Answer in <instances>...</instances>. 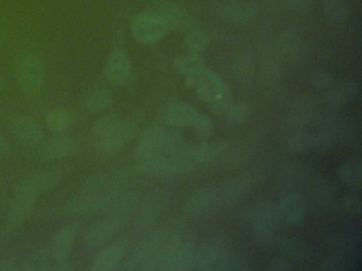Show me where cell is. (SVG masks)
Wrapping results in <instances>:
<instances>
[{"mask_svg":"<svg viewBox=\"0 0 362 271\" xmlns=\"http://www.w3.org/2000/svg\"><path fill=\"white\" fill-rule=\"evenodd\" d=\"M14 137L28 147H39L44 142L41 125L28 114H20L11 123Z\"/></svg>","mask_w":362,"mask_h":271,"instance_id":"30bf717a","label":"cell"},{"mask_svg":"<svg viewBox=\"0 0 362 271\" xmlns=\"http://www.w3.org/2000/svg\"><path fill=\"white\" fill-rule=\"evenodd\" d=\"M124 250L120 246L113 245L99 251L90 263V270L114 271L119 268L124 260Z\"/></svg>","mask_w":362,"mask_h":271,"instance_id":"4316f807","label":"cell"},{"mask_svg":"<svg viewBox=\"0 0 362 271\" xmlns=\"http://www.w3.org/2000/svg\"><path fill=\"white\" fill-rule=\"evenodd\" d=\"M343 205H344L345 209H346L347 212L351 213V215H360L362 211V201L360 191L351 190V192L347 193L344 198H343Z\"/></svg>","mask_w":362,"mask_h":271,"instance_id":"7bdbcfd3","label":"cell"},{"mask_svg":"<svg viewBox=\"0 0 362 271\" xmlns=\"http://www.w3.org/2000/svg\"><path fill=\"white\" fill-rule=\"evenodd\" d=\"M313 135L309 133L307 126L288 122L286 131V141L290 150L294 152H303L311 147Z\"/></svg>","mask_w":362,"mask_h":271,"instance_id":"f546056e","label":"cell"},{"mask_svg":"<svg viewBox=\"0 0 362 271\" xmlns=\"http://www.w3.org/2000/svg\"><path fill=\"white\" fill-rule=\"evenodd\" d=\"M358 95V87L351 80H342L326 90L323 102L330 109H338L349 103Z\"/></svg>","mask_w":362,"mask_h":271,"instance_id":"44dd1931","label":"cell"},{"mask_svg":"<svg viewBox=\"0 0 362 271\" xmlns=\"http://www.w3.org/2000/svg\"><path fill=\"white\" fill-rule=\"evenodd\" d=\"M269 268L273 271H289L292 270L293 266H292L291 260L286 258L285 255H277L270 260Z\"/></svg>","mask_w":362,"mask_h":271,"instance_id":"f6af8a7d","label":"cell"},{"mask_svg":"<svg viewBox=\"0 0 362 271\" xmlns=\"http://www.w3.org/2000/svg\"><path fill=\"white\" fill-rule=\"evenodd\" d=\"M158 13L168 25L169 29L179 32H187L192 29V16L184 6L173 0H164L158 6Z\"/></svg>","mask_w":362,"mask_h":271,"instance_id":"9a60e30c","label":"cell"},{"mask_svg":"<svg viewBox=\"0 0 362 271\" xmlns=\"http://www.w3.org/2000/svg\"><path fill=\"white\" fill-rule=\"evenodd\" d=\"M235 78L241 83H247L253 78L254 57L249 51H243L235 56L233 64Z\"/></svg>","mask_w":362,"mask_h":271,"instance_id":"836d02e7","label":"cell"},{"mask_svg":"<svg viewBox=\"0 0 362 271\" xmlns=\"http://www.w3.org/2000/svg\"><path fill=\"white\" fill-rule=\"evenodd\" d=\"M132 72V63L124 51L115 50L109 55L105 65V76L111 84L122 86Z\"/></svg>","mask_w":362,"mask_h":271,"instance_id":"4fadbf2b","label":"cell"},{"mask_svg":"<svg viewBox=\"0 0 362 271\" xmlns=\"http://www.w3.org/2000/svg\"><path fill=\"white\" fill-rule=\"evenodd\" d=\"M76 116L73 110L66 107H57L46 114V126L52 133L61 135L71 128Z\"/></svg>","mask_w":362,"mask_h":271,"instance_id":"83f0119b","label":"cell"},{"mask_svg":"<svg viewBox=\"0 0 362 271\" xmlns=\"http://www.w3.org/2000/svg\"><path fill=\"white\" fill-rule=\"evenodd\" d=\"M135 131L136 125L133 121L122 120L107 137L97 140V152L103 157L115 156L132 139Z\"/></svg>","mask_w":362,"mask_h":271,"instance_id":"52a82bcc","label":"cell"},{"mask_svg":"<svg viewBox=\"0 0 362 271\" xmlns=\"http://www.w3.org/2000/svg\"><path fill=\"white\" fill-rule=\"evenodd\" d=\"M341 181L351 190L360 191L362 186V162L360 158L344 161L339 169Z\"/></svg>","mask_w":362,"mask_h":271,"instance_id":"4dcf8cb0","label":"cell"},{"mask_svg":"<svg viewBox=\"0 0 362 271\" xmlns=\"http://www.w3.org/2000/svg\"><path fill=\"white\" fill-rule=\"evenodd\" d=\"M199 116L198 109L194 106L186 103H175L169 105L163 114V120L171 126H192Z\"/></svg>","mask_w":362,"mask_h":271,"instance_id":"603a6c76","label":"cell"},{"mask_svg":"<svg viewBox=\"0 0 362 271\" xmlns=\"http://www.w3.org/2000/svg\"><path fill=\"white\" fill-rule=\"evenodd\" d=\"M285 8L296 12H306L313 6V0H279Z\"/></svg>","mask_w":362,"mask_h":271,"instance_id":"ee69618b","label":"cell"},{"mask_svg":"<svg viewBox=\"0 0 362 271\" xmlns=\"http://www.w3.org/2000/svg\"><path fill=\"white\" fill-rule=\"evenodd\" d=\"M323 264L324 270H340V269L342 268L340 260L337 258H326V260Z\"/></svg>","mask_w":362,"mask_h":271,"instance_id":"7dc6e473","label":"cell"},{"mask_svg":"<svg viewBox=\"0 0 362 271\" xmlns=\"http://www.w3.org/2000/svg\"><path fill=\"white\" fill-rule=\"evenodd\" d=\"M10 150H11V147H10L7 139H6L4 133L0 131V156H6V155L9 154Z\"/></svg>","mask_w":362,"mask_h":271,"instance_id":"c3c4849f","label":"cell"},{"mask_svg":"<svg viewBox=\"0 0 362 271\" xmlns=\"http://www.w3.org/2000/svg\"><path fill=\"white\" fill-rule=\"evenodd\" d=\"M259 66L262 70V78L267 83H275L281 76V67L277 61L276 54L272 48L262 49L259 56Z\"/></svg>","mask_w":362,"mask_h":271,"instance_id":"1f68e13d","label":"cell"},{"mask_svg":"<svg viewBox=\"0 0 362 271\" xmlns=\"http://www.w3.org/2000/svg\"><path fill=\"white\" fill-rule=\"evenodd\" d=\"M46 66L42 59L35 54H27L18 61L16 67V83L26 95H35L45 84Z\"/></svg>","mask_w":362,"mask_h":271,"instance_id":"277c9868","label":"cell"},{"mask_svg":"<svg viewBox=\"0 0 362 271\" xmlns=\"http://www.w3.org/2000/svg\"><path fill=\"white\" fill-rule=\"evenodd\" d=\"M220 14L235 25H247L257 17L258 8L252 2L239 0L223 4L220 8Z\"/></svg>","mask_w":362,"mask_h":271,"instance_id":"ffe728a7","label":"cell"},{"mask_svg":"<svg viewBox=\"0 0 362 271\" xmlns=\"http://www.w3.org/2000/svg\"><path fill=\"white\" fill-rule=\"evenodd\" d=\"M315 196L317 197L319 201L325 203V205L332 203V198H334V196H332V193L329 191V188H327V186H323V184H320L319 186H317V192H315Z\"/></svg>","mask_w":362,"mask_h":271,"instance_id":"bcb514c9","label":"cell"},{"mask_svg":"<svg viewBox=\"0 0 362 271\" xmlns=\"http://www.w3.org/2000/svg\"><path fill=\"white\" fill-rule=\"evenodd\" d=\"M245 218L252 224L254 236L264 247L272 245L274 241L275 209L268 200L257 201L245 211Z\"/></svg>","mask_w":362,"mask_h":271,"instance_id":"3957f363","label":"cell"},{"mask_svg":"<svg viewBox=\"0 0 362 271\" xmlns=\"http://www.w3.org/2000/svg\"><path fill=\"white\" fill-rule=\"evenodd\" d=\"M228 142L226 140L219 141H207L205 140L198 145L192 146V156L194 165L206 164L219 159L228 150Z\"/></svg>","mask_w":362,"mask_h":271,"instance_id":"cb8c5ba5","label":"cell"},{"mask_svg":"<svg viewBox=\"0 0 362 271\" xmlns=\"http://www.w3.org/2000/svg\"><path fill=\"white\" fill-rule=\"evenodd\" d=\"M40 194L41 192L29 174L20 180L16 186L8 214L9 228H21L28 220L37 205Z\"/></svg>","mask_w":362,"mask_h":271,"instance_id":"7a4b0ae2","label":"cell"},{"mask_svg":"<svg viewBox=\"0 0 362 271\" xmlns=\"http://www.w3.org/2000/svg\"><path fill=\"white\" fill-rule=\"evenodd\" d=\"M209 36L200 29H190L186 32L184 44L189 53L200 54L209 46Z\"/></svg>","mask_w":362,"mask_h":271,"instance_id":"8d00e7d4","label":"cell"},{"mask_svg":"<svg viewBox=\"0 0 362 271\" xmlns=\"http://www.w3.org/2000/svg\"><path fill=\"white\" fill-rule=\"evenodd\" d=\"M122 119L116 114H107L95 121L92 126V133L97 140L103 139L111 133L122 122Z\"/></svg>","mask_w":362,"mask_h":271,"instance_id":"74e56055","label":"cell"},{"mask_svg":"<svg viewBox=\"0 0 362 271\" xmlns=\"http://www.w3.org/2000/svg\"><path fill=\"white\" fill-rule=\"evenodd\" d=\"M196 91L202 101L211 105L215 114L223 116L232 105V91L230 87L222 76L214 70L205 68L199 74Z\"/></svg>","mask_w":362,"mask_h":271,"instance_id":"6da1fadb","label":"cell"},{"mask_svg":"<svg viewBox=\"0 0 362 271\" xmlns=\"http://www.w3.org/2000/svg\"><path fill=\"white\" fill-rule=\"evenodd\" d=\"M216 197H217L216 188L211 186H202L186 197L183 203V210L189 215L205 213L215 205Z\"/></svg>","mask_w":362,"mask_h":271,"instance_id":"d6986e66","label":"cell"},{"mask_svg":"<svg viewBox=\"0 0 362 271\" xmlns=\"http://www.w3.org/2000/svg\"><path fill=\"white\" fill-rule=\"evenodd\" d=\"M119 224L114 218H105L88 227L84 234V245L88 249L95 250L107 243L117 233Z\"/></svg>","mask_w":362,"mask_h":271,"instance_id":"2e32d148","label":"cell"},{"mask_svg":"<svg viewBox=\"0 0 362 271\" xmlns=\"http://www.w3.org/2000/svg\"><path fill=\"white\" fill-rule=\"evenodd\" d=\"M78 233H79V227L77 224H67L54 233L48 251H49L50 258L58 266L57 268L63 269V265L66 264L71 256Z\"/></svg>","mask_w":362,"mask_h":271,"instance_id":"ba28073f","label":"cell"},{"mask_svg":"<svg viewBox=\"0 0 362 271\" xmlns=\"http://www.w3.org/2000/svg\"><path fill=\"white\" fill-rule=\"evenodd\" d=\"M277 48L281 59L289 63H298L304 56L305 44L302 36L293 29H287L279 36Z\"/></svg>","mask_w":362,"mask_h":271,"instance_id":"ac0fdd59","label":"cell"},{"mask_svg":"<svg viewBox=\"0 0 362 271\" xmlns=\"http://www.w3.org/2000/svg\"><path fill=\"white\" fill-rule=\"evenodd\" d=\"M192 126H194L197 136L204 141L209 140L213 136L214 129H215L213 120L209 116L200 114L197 116L196 121Z\"/></svg>","mask_w":362,"mask_h":271,"instance_id":"b9f144b4","label":"cell"},{"mask_svg":"<svg viewBox=\"0 0 362 271\" xmlns=\"http://www.w3.org/2000/svg\"><path fill=\"white\" fill-rule=\"evenodd\" d=\"M281 248L286 258H289L290 260L300 262L306 258L307 248L298 239H287L284 241Z\"/></svg>","mask_w":362,"mask_h":271,"instance_id":"f35d334b","label":"cell"},{"mask_svg":"<svg viewBox=\"0 0 362 271\" xmlns=\"http://www.w3.org/2000/svg\"><path fill=\"white\" fill-rule=\"evenodd\" d=\"M255 177L253 173H245L237 175L236 177L226 181L220 188H216L217 197L216 203L228 205L237 203L239 199L245 197L253 188Z\"/></svg>","mask_w":362,"mask_h":271,"instance_id":"9c48e42d","label":"cell"},{"mask_svg":"<svg viewBox=\"0 0 362 271\" xmlns=\"http://www.w3.org/2000/svg\"><path fill=\"white\" fill-rule=\"evenodd\" d=\"M114 103V95L110 89L97 88L86 95L83 108L88 114H99L109 109Z\"/></svg>","mask_w":362,"mask_h":271,"instance_id":"f1b7e54d","label":"cell"},{"mask_svg":"<svg viewBox=\"0 0 362 271\" xmlns=\"http://www.w3.org/2000/svg\"><path fill=\"white\" fill-rule=\"evenodd\" d=\"M196 248L189 241H170L160 258L158 270L188 271L194 269Z\"/></svg>","mask_w":362,"mask_h":271,"instance_id":"8992f818","label":"cell"},{"mask_svg":"<svg viewBox=\"0 0 362 271\" xmlns=\"http://www.w3.org/2000/svg\"><path fill=\"white\" fill-rule=\"evenodd\" d=\"M173 67L184 76H199L205 69V63L200 54L189 53L177 57Z\"/></svg>","mask_w":362,"mask_h":271,"instance_id":"d6a6232c","label":"cell"},{"mask_svg":"<svg viewBox=\"0 0 362 271\" xmlns=\"http://www.w3.org/2000/svg\"><path fill=\"white\" fill-rule=\"evenodd\" d=\"M139 169L141 173L152 177L171 178L177 176L173 160L170 157L165 154L139 160Z\"/></svg>","mask_w":362,"mask_h":271,"instance_id":"d4e9b609","label":"cell"},{"mask_svg":"<svg viewBox=\"0 0 362 271\" xmlns=\"http://www.w3.org/2000/svg\"><path fill=\"white\" fill-rule=\"evenodd\" d=\"M277 212L286 224H300L307 213L306 198L298 193L287 195L279 201Z\"/></svg>","mask_w":362,"mask_h":271,"instance_id":"e0dca14e","label":"cell"},{"mask_svg":"<svg viewBox=\"0 0 362 271\" xmlns=\"http://www.w3.org/2000/svg\"><path fill=\"white\" fill-rule=\"evenodd\" d=\"M317 106L315 100L302 95L292 102L290 107L289 123L307 126L313 122L317 116Z\"/></svg>","mask_w":362,"mask_h":271,"instance_id":"484cf974","label":"cell"},{"mask_svg":"<svg viewBox=\"0 0 362 271\" xmlns=\"http://www.w3.org/2000/svg\"><path fill=\"white\" fill-rule=\"evenodd\" d=\"M16 260L13 258H8V260H1L0 262V270H12L16 269Z\"/></svg>","mask_w":362,"mask_h":271,"instance_id":"681fc988","label":"cell"},{"mask_svg":"<svg viewBox=\"0 0 362 271\" xmlns=\"http://www.w3.org/2000/svg\"><path fill=\"white\" fill-rule=\"evenodd\" d=\"M29 175L41 193L54 190L62 180V173L57 169L33 171Z\"/></svg>","mask_w":362,"mask_h":271,"instance_id":"e575fe53","label":"cell"},{"mask_svg":"<svg viewBox=\"0 0 362 271\" xmlns=\"http://www.w3.org/2000/svg\"><path fill=\"white\" fill-rule=\"evenodd\" d=\"M168 31V25L158 12L145 11L135 15L131 21L133 37L143 44H154L160 42Z\"/></svg>","mask_w":362,"mask_h":271,"instance_id":"5b68a950","label":"cell"},{"mask_svg":"<svg viewBox=\"0 0 362 271\" xmlns=\"http://www.w3.org/2000/svg\"><path fill=\"white\" fill-rule=\"evenodd\" d=\"M167 137L168 131L163 127H152L145 131L137 140L135 145L134 154L137 160L164 154Z\"/></svg>","mask_w":362,"mask_h":271,"instance_id":"8fae6325","label":"cell"},{"mask_svg":"<svg viewBox=\"0 0 362 271\" xmlns=\"http://www.w3.org/2000/svg\"><path fill=\"white\" fill-rule=\"evenodd\" d=\"M249 114L250 107L247 104L239 102V103H232V105L228 107L223 116L232 124H240V123L247 120Z\"/></svg>","mask_w":362,"mask_h":271,"instance_id":"60d3db41","label":"cell"},{"mask_svg":"<svg viewBox=\"0 0 362 271\" xmlns=\"http://www.w3.org/2000/svg\"><path fill=\"white\" fill-rule=\"evenodd\" d=\"M41 158L43 160L57 161L71 157L77 150L76 140L69 137H58L50 140L47 143L42 144Z\"/></svg>","mask_w":362,"mask_h":271,"instance_id":"7402d4cb","label":"cell"},{"mask_svg":"<svg viewBox=\"0 0 362 271\" xmlns=\"http://www.w3.org/2000/svg\"><path fill=\"white\" fill-rule=\"evenodd\" d=\"M1 190H3V184H1V180H0V195H1Z\"/></svg>","mask_w":362,"mask_h":271,"instance_id":"816d5d0a","label":"cell"},{"mask_svg":"<svg viewBox=\"0 0 362 271\" xmlns=\"http://www.w3.org/2000/svg\"><path fill=\"white\" fill-rule=\"evenodd\" d=\"M109 205L107 195L101 193L81 192L65 205L67 214H93L103 211Z\"/></svg>","mask_w":362,"mask_h":271,"instance_id":"5bb4252c","label":"cell"},{"mask_svg":"<svg viewBox=\"0 0 362 271\" xmlns=\"http://www.w3.org/2000/svg\"><path fill=\"white\" fill-rule=\"evenodd\" d=\"M308 82L313 88L317 90H328L334 84V76L329 72L324 70H315L310 72L308 76Z\"/></svg>","mask_w":362,"mask_h":271,"instance_id":"ab89813d","label":"cell"},{"mask_svg":"<svg viewBox=\"0 0 362 271\" xmlns=\"http://www.w3.org/2000/svg\"><path fill=\"white\" fill-rule=\"evenodd\" d=\"M3 37H4V30H3V27H1V23H0V44H1V42H3Z\"/></svg>","mask_w":362,"mask_h":271,"instance_id":"f907efd6","label":"cell"},{"mask_svg":"<svg viewBox=\"0 0 362 271\" xmlns=\"http://www.w3.org/2000/svg\"><path fill=\"white\" fill-rule=\"evenodd\" d=\"M324 12L330 23L341 25L349 18V8L346 0H324Z\"/></svg>","mask_w":362,"mask_h":271,"instance_id":"d590c367","label":"cell"},{"mask_svg":"<svg viewBox=\"0 0 362 271\" xmlns=\"http://www.w3.org/2000/svg\"><path fill=\"white\" fill-rule=\"evenodd\" d=\"M228 255L226 252L213 243L201 246L196 251L194 270L223 271L228 268Z\"/></svg>","mask_w":362,"mask_h":271,"instance_id":"7c38bea8","label":"cell"}]
</instances>
